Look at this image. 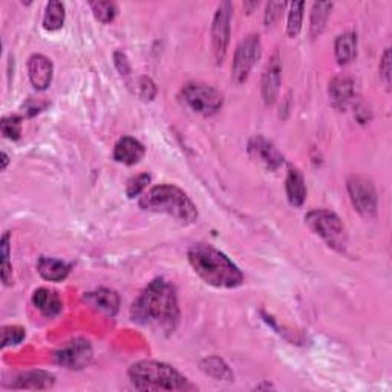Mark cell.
Returning a JSON list of instances; mask_svg holds the SVG:
<instances>
[{
	"label": "cell",
	"mask_w": 392,
	"mask_h": 392,
	"mask_svg": "<svg viewBox=\"0 0 392 392\" xmlns=\"http://www.w3.org/2000/svg\"><path fill=\"white\" fill-rule=\"evenodd\" d=\"M131 317L133 322L153 333L172 334L179 322L175 288L164 279L152 280L133 302Z\"/></svg>",
	"instance_id": "cell-1"
},
{
	"label": "cell",
	"mask_w": 392,
	"mask_h": 392,
	"mask_svg": "<svg viewBox=\"0 0 392 392\" xmlns=\"http://www.w3.org/2000/svg\"><path fill=\"white\" fill-rule=\"evenodd\" d=\"M189 262L206 284L216 288H236L244 282L242 271L212 245L196 244L189 250Z\"/></svg>",
	"instance_id": "cell-2"
},
{
	"label": "cell",
	"mask_w": 392,
	"mask_h": 392,
	"mask_svg": "<svg viewBox=\"0 0 392 392\" xmlns=\"http://www.w3.org/2000/svg\"><path fill=\"white\" fill-rule=\"evenodd\" d=\"M140 207L145 212L169 215L186 224L198 220V208L194 201L181 189L170 184L152 187L141 196Z\"/></svg>",
	"instance_id": "cell-3"
},
{
	"label": "cell",
	"mask_w": 392,
	"mask_h": 392,
	"mask_svg": "<svg viewBox=\"0 0 392 392\" xmlns=\"http://www.w3.org/2000/svg\"><path fill=\"white\" fill-rule=\"evenodd\" d=\"M129 377L136 389L141 391H187L194 385L167 363L143 360L129 369Z\"/></svg>",
	"instance_id": "cell-4"
},
{
	"label": "cell",
	"mask_w": 392,
	"mask_h": 392,
	"mask_svg": "<svg viewBox=\"0 0 392 392\" xmlns=\"http://www.w3.org/2000/svg\"><path fill=\"white\" fill-rule=\"evenodd\" d=\"M305 221L317 236L331 249L345 253L348 247V236L340 218L330 210H313L305 216Z\"/></svg>",
	"instance_id": "cell-5"
},
{
	"label": "cell",
	"mask_w": 392,
	"mask_h": 392,
	"mask_svg": "<svg viewBox=\"0 0 392 392\" xmlns=\"http://www.w3.org/2000/svg\"><path fill=\"white\" fill-rule=\"evenodd\" d=\"M261 52L262 44L256 34H250L238 44L232 66V80L236 85H242L249 78L253 66L261 59Z\"/></svg>",
	"instance_id": "cell-6"
},
{
	"label": "cell",
	"mask_w": 392,
	"mask_h": 392,
	"mask_svg": "<svg viewBox=\"0 0 392 392\" xmlns=\"http://www.w3.org/2000/svg\"><path fill=\"white\" fill-rule=\"evenodd\" d=\"M182 97H184V102L195 112L206 117L216 114L224 103V98L220 90L203 83H189L182 89Z\"/></svg>",
	"instance_id": "cell-7"
},
{
	"label": "cell",
	"mask_w": 392,
	"mask_h": 392,
	"mask_svg": "<svg viewBox=\"0 0 392 392\" xmlns=\"http://www.w3.org/2000/svg\"><path fill=\"white\" fill-rule=\"evenodd\" d=\"M348 191L352 206L363 218H372L377 213V194L371 179L364 177H351L348 179Z\"/></svg>",
	"instance_id": "cell-8"
},
{
	"label": "cell",
	"mask_w": 392,
	"mask_h": 392,
	"mask_svg": "<svg viewBox=\"0 0 392 392\" xmlns=\"http://www.w3.org/2000/svg\"><path fill=\"white\" fill-rule=\"evenodd\" d=\"M230 23H232V5L224 2L218 6L213 25H212V44L218 65L224 61L227 48L230 42Z\"/></svg>",
	"instance_id": "cell-9"
},
{
	"label": "cell",
	"mask_w": 392,
	"mask_h": 392,
	"mask_svg": "<svg viewBox=\"0 0 392 392\" xmlns=\"http://www.w3.org/2000/svg\"><path fill=\"white\" fill-rule=\"evenodd\" d=\"M93 346L85 339L68 342L56 352V360L68 369H83L93 360Z\"/></svg>",
	"instance_id": "cell-10"
},
{
	"label": "cell",
	"mask_w": 392,
	"mask_h": 392,
	"mask_svg": "<svg viewBox=\"0 0 392 392\" xmlns=\"http://www.w3.org/2000/svg\"><path fill=\"white\" fill-rule=\"evenodd\" d=\"M249 153L251 158L263 164L268 170H278L284 164L282 153L263 136H254L249 144Z\"/></svg>",
	"instance_id": "cell-11"
},
{
	"label": "cell",
	"mask_w": 392,
	"mask_h": 392,
	"mask_svg": "<svg viewBox=\"0 0 392 392\" xmlns=\"http://www.w3.org/2000/svg\"><path fill=\"white\" fill-rule=\"evenodd\" d=\"M282 80V65L278 54L273 56L262 76V98L266 105H273L276 102Z\"/></svg>",
	"instance_id": "cell-12"
},
{
	"label": "cell",
	"mask_w": 392,
	"mask_h": 392,
	"mask_svg": "<svg viewBox=\"0 0 392 392\" xmlns=\"http://www.w3.org/2000/svg\"><path fill=\"white\" fill-rule=\"evenodd\" d=\"M28 76L35 89H48L52 81V63L42 54H35L28 60Z\"/></svg>",
	"instance_id": "cell-13"
},
{
	"label": "cell",
	"mask_w": 392,
	"mask_h": 392,
	"mask_svg": "<svg viewBox=\"0 0 392 392\" xmlns=\"http://www.w3.org/2000/svg\"><path fill=\"white\" fill-rule=\"evenodd\" d=\"M144 145L138 140L132 138V136H124L115 144L114 158L126 166H133L144 157Z\"/></svg>",
	"instance_id": "cell-14"
},
{
	"label": "cell",
	"mask_w": 392,
	"mask_h": 392,
	"mask_svg": "<svg viewBox=\"0 0 392 392\" xmlns=\"http://www.w3.org/2000/svg\"><path fill=\"white\" fill-rule=\"evenodd\" d=\"M85 300L90 307L109 316H114L118 311V307H120V297H118L115 291L107 288H100L93 291V293H88Z\"/></svg>",
	"instance_id": "cell-15"
},
{
	"label": "cell",
	"mask_w": 392,
	"mask_h": 392,
	"mask_svg": "<svg viewBox=\"0 0 392 392\" xmlns=\"http://www.w3.org/2000/svg\"><path fill=\"white\" fill-rule=\"evenodd\" d=\"M354 97V81L346 76H337L330 83V98L334 107L345 109Z\"/></svg>",
	"instance_id": "cell-16"
},
{
	"label": "cell",
	"mask_w": 392,
	"mask_h": 392,
	"mask_svg": "<svg viewBox=\"0 0 392 392\" xmlns=\"http://www.w3.org/2000/svg\"><path fill=\"white\" fill-rule=\"evenodd\" d=\"M32 304L42 314L47 317H54L61 311V299L54 290L39 288L34 291Z\"/></svg>",
	"instance_id": "cell-17"
},
{
	"label": "cell",
	"mask_w": 392,
	"mask_h": 392,
	"mask_svg": "<svg viewBox=\"0 0 392 392\" xmlns=\"http://www.w3.org/2000/svg\"><path fill=\"white\" fill-rule=\"evenodd\" d=\"M285 189H287V196L291 206L300 207L305 203L307 198V186L302 173L296 169H290L287 181H285Z\"/></svg>",
	"instance_id": "cell-18"
},
{
	"label": "cell",
	"mask_w": 392,
	"mask_h": 392,
	"mask_svg": "<svg viewBox=\"0 0 392 392\" xmlns=\"http://www.w3.org/2000/svg\"><path fill=\"white\" fill-rule=\"evenodd\" d=\"M54 376L44 371H30L17 377L14 388L20 389H49L54 385Z\"/></svg>",
	"instance_id": "cell-19"
},
{
	"label": "cell",
	"mask_w": 392,
	"mask_h": 392,
	"mask_svg": "<svg viewBox=\"0 0 392 392\" xmlns=\"http://www.w3.org/2000/svg\"><path fill=\"white\" fill-rule=\"evenodd\" d=\"M37 270L40 276L49 282H61L69 275V266L52 258H40L37 262Z\"/></svg>",
	"instance_id": "cell-20"
},
{
	"label": "cell",
	"mask_w": 392,
	"mask_h": 392,
	"mask_svg": "<svg viewBox=\"0 0 392 392\" xmlns=\"http://www.w3.org/2000/svg\"><path fill=\"white\" fill-rule=\"evenodd\" d=\"M335 57L340 65H348L357 56V35L345 32L335 40Z\"/></svg>",
	"instance_id": "cell-21"
},
{
	"label": "cell",
	"mask_w": 392,
	"mask_h": 392,
	"mask_svg": "<svg viewBox=\"0 0 392 392\" xmlns=\"http://www.w3.org/2000/svg\"><path fill=\"white\" fill-rule=\"evenodd\" d=\"M331 10H333V4L330 2H316L313 5L311 20H309V32H311L313 39L319 37V35L323 32Z\"/></svg>",
	"instance_id": "cell-22"
},
{
	"label": "cell",
	"mask_w": 392,
	"mask_h": 392,
	"mask_svg": "<svg viewBox=\"0 0 392 392\" xmlns=\"http://www.w3.org/2000/svg\"><path fill=\"white\" fill-rule=\"evenodd\" d=\"M65 23V5L49 2L43 17V28L47 31H59Z\"/></svg>",
	"instance_id": "cell-23"
},
{
	"label": "cell",
	"mask_w": 392,
	"mask_h": 392,
	"mask_svg": "<svg viewBox=\"0 0 392 392\" xmlns=\"http://www.w3.org/2000/svg\"><path fill=\"white\" fill-rule=\"evenodd\" d=\"M201 369L216 380H225V381H232L233 374L229 369V367L224 363V360L218 359V357H210L206 359L201 362Z\"/></svg>",
	"instance_id": "cell-24"
},
{
	"label": "cell",
	"mask_w": 392,
	"mask_h": 392,
	"mask_svg": "<svg viewBox=\"0 0 392 392\" xmlns=\"http://www.w3.org/2000/svg\"><path fill=\"white\" fill-rule=\"evenodd\" d=\"M0 258H2V280L5 285L13 284V266L10 263V233H5L2 242H0Z\"/></svg>",
	"instance_id": "cell-25"
},
{
	"label": "cell",
	"mask_w": 392,
	"mask_h": 392,
	"mask_svg": "<svg viewBox=\"0 0 392 392\" xmlns=\"http://www.w3.org/2000/svg\"><path fill=\"white\" fill-rule=\"evenodd\" d=\"M304 2H295L291 4V10L288 14V23H287V32L290 37H296V35L302 30V20H304Z\"/></svg>",
	"instance_id": "cell-26"
},
{
	"label": "cell",
	"mask_w": 392,
	"mask_h": 392,
	"mask_svg": "<svg viewBox=\"0 0 392 392\" xmlns=\"http://www.w3.org/2000/svg\"><path fill=\"white\" fill-rule=\"evenodd\" d=\"M90 8L95 19L102 23H111L118 13V8L114 2H90Z\"/></svg>",
	"instance_id": "cell-27"
},
{
	"label": "cell",
	"mask_w": 392,
	"mask_h": 392,
	"mask_svg": "<svg viewBox=\"0 0 392 392\" xmlns=\"http://www.w3.org/2000/svg\"><path fill=\"white\" fill-rule=\"evenodd\" d=\"M0 129H2V133L10 140H19L22 135V120L20 117H5L2 123H0Z\"/></svg>",
	"instance_id": "cell-28"
},
{
	"label": "cell",
	"mask_w": 392,
	"mask_h": 392,
	"mask_svg": "<svg viewBox=\"0 0 392 392\" xmlns=\"http://www.w3.org/2000/svg\"><path fill=\"white\" fill-rule=\"evenodd\" d=\"M25 330L22 326H4L2 330V346L6 348V346H13V345H19L22 343V340L25 339Z\"/></svg>",
	"instance_id": "cell-29"
},
{
	"label": "cell",
	"mask_w": 392,
	"mask_h": 392,
	"mask_svg": "<svg viewBox=\"0 0 392 392\" xmlns=\"http://www.w3.org/2000/svg\"><path fill=\"white\" fill-rule=\"evenodd\" d=\"M149 182H150V177L148 175V173H143V175L132 178L129 182H127V189H126L127 196L135 198V196L141 195L144 189L148 187Z\"/></svg>",
	"instance_id": "cell-30"
},
{
	"label": "cell",
	"mask_w": 392,
	"mask_h": 392,
	"mask_svg": "<svg viewBox=\"0 0 392 392\" xmlns=\"http://www.w3.org/2000/svg\"><path fill=\"white\" fill-rule=\"evenodd\" d=\"M285 4L284 2H271L267 5V13H266V25L273 26L278 20L284 11Z\"/></svg>",
	"instance_id": "cell-31"
},
{
	"label": "cell",
	"mask_w": 392,
	"mask_h": 392,
	"mask_svg": "<svg viewBox=\"0 0 392 392\" xmlns=\"http://www.w3.org/2000/svg\"><path fill=\"white\" fill-rule=\"evenodd\" d=\"M138 94L143 100H153V97L157 95V88H155V83L150 78L141 77L138 80Z\"/></svg>",
	"instance_id": "cell-32"
},
{
	"label": "cell",
	"mask_w": 392,
	"mask_h": 392,
	"mask_svg": "<svg viewBox=\"0 0 392 392\" xmlns=\"http://www.w3.org/2000/svg\"><path fill=\"white\" fill-rule=\"evenodd\" d=\"M380 77L385 81L386 88L391 85V51L386 49L383 54V59L380 61Z\"/></svg>",
	"instance_id": "cell-33"
},
{
	"label": "cell",
	"mask_w": 392,
	"mask_h": 392,
	"mask_svg": "<svg viewBox=\"0 0 392 392\" xmlns=\"http://www.w3.org/2000/svg\"><path fill=\"white\" fill-rule=\"evenodd\" d=\"M114 60H115V66H117L118 72H120L121 76H129L131 65H129V60H127V57H126V54L120 52V51L115 52Z\"/></svg>",
	"instance_id": "cell-34"
},
{
	"label": "cell",
	"mask_w": 392,
	"mask_h": 392,
	"mask_svg": "<svg viewBox=\"0 0 392 392\" xmlns=\"http://www.w3.org/2000/svg\"><path fill=\"white\" fill-rule=\"evenodd\" d=\"M8 161H10L8 160V155L5 152H2V170H5V167L8 166Z\"/></svg>",
	"instance_id": "cell-35"
}]
</instances>
